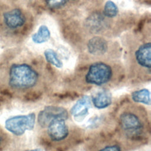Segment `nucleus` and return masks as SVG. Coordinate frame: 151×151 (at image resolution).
<instances>
[{
  "instance_id": "obj_8",
  "label": "nucleus",
  "mask_w": 151,
  "mask_h": 151,
  "mask_svg": "<svg viewBox=\"0 0 151 151\" xmlns=\"http://www.w3.org/2000/svg\"><path fill=\"white\" fill-rule=\"evenodd\" d=\"M57 117L68 119L69 113L66 109L63 107L56 106H46L37 115V118H36L37 125L40 129H42L50 120Z\"/></svg>"
},
{
  "instance_id": "obj_7",
  "label": "nucleus",
  "mask_w": 151,
  "mask_h": 151,
  "mask_svg": "<svg viewBox=\"0 0 151 151\" xmlns=\"http://www.w3.org/2000/svg\"><path fill=\"white\" fill-rule=\"evenodd\" d=\"M136 65L143 71L145 76L150 79L151 69V44L149 41L140 45L134 52Z\"/></svg>"
},
{
  "instance_id": "obj_5",
  "label": "nucleus",
  "mask_w": 151,
  "mask_h": 151,
  "mask_svg": "<svg viewBox=\"0 0 151 151\" xmlns=\"http://www.w3.org/2000/svg\"><path fill=\"white\" fill-rule=\"evenodd\" d=\"M83 151H130L114 132H99L84 142Z\"/></svg>"
},
{
  "instance_id": "obj_13",
  "label": "nucleus",
  "mask_w": 151,
  "mask_h": 151,
  "mask_svg": "<svg viewBox=\"0 0 151 151\" xmlns=\"http://www.w3.org/2000/svg\"><path fill=\"white\" fill-rule=\"evenodd\" d=\"M86 25L91 31L94 32H100L106 26L104 16L98 13L92 14L87 19Z\"/></svg>"
},
{
  "instance_id": "obj_1",
  "label": "nucleus",
  "mask_w": 151,
  "mask_h": 151,
  "mask_svg": "<svg viewBox=\"0 0 151 151\" xmlns=\"http://www.w3.org/2000/svg\"><path fill=\"white\" fill-rule=\"evenodd\" d=\"M114 133L131 151L146 144L150 137V116L142 105L125 100L113 114Z\"/></svg>"
},
{
  "instance_id": "obj_17",
  "label": "nucleus",
  "mask_w": 151,
  "mask_h": 151,
  "mask_svg": "<svg viewBox=\"0 0 151 151\" xmlns=\"http://www.w3.org/2000/svg\"><path fill=\"white\" fill-rule=\"evenodd\" d=\"M119 9L116 4L111 0H108L104 4L103 15L109 18H112L117 16Z\"/></svg>"
},
{
  "instance_id": "obj_19",
  "label": "nucleus",
  "mask_w": 151,
  "mask_h": 151,
  "mask_svg": "<svg viewBox=\"0 0 151 151\" xmlns=\"http://www.w3.org/2000/svg\"><path fill=\"white\" fill-rule=\"evenodd\" d=\"M2 142H3V136L2 134L0 133V149H1V146H2Z\"/></svg>"
},
{
  "instance_id": "obj_16",
  "label": "nucleus",
  "mask_w": 151,
  "mask_h": 151,
  "mask_svg": "<svg viewBox=\"0 0 151 151\" xmlns=\"http://www.w3.org/2000/svg\"><path fill=\"white\" fill-rule=\"evenodd\" d=\"M44 54L45 58L48 63L58 68L63 67V63L54 50L50 48L47 49L44 51Z\"/></svg>"
},
{
  "instance_id": "obj_18",
  "label": "nucleus",
  "mask_w": 151,
  "mask_h": 151,
  "mask_svg": "<svg viewBox=\"0 0 151 151\" xmlns=\"http://www.w3.org/2000/svg\"><path fill=\"white\" fill-rule=\"evenodd\" d=\"M68 0H47V5L51 8H57L64 5Z\"/></svg>"
},
{
  "instance_id": "obj_15",
  "label": "nucleus",
  "mask_w": 151,
  "mask_h": 151,
  "mask_svg": "<svg viewBox=\"0 0 151 151\" xmlns=\"http://www.w3.org/2000/svg\"><path fill=\"white\" fill-rule=\"evenodd\" d=\"M51 36L48 28L45 25H41L37 32L32 35V40L35 44H42L48 41Z\"/></svg>"
},
{
  "instance_id": "obj_20",
  "label": "nucleus",
  "mask_w": 151,
  "mask_h": 151,
  "mask_svg": "<svg viewBox=\"0 0 151 151\" xmlns=\"http://www.w3.org/2000/svg\"><path fill=\"white\" fill-rule=\"evenodd\" d=\"M25 151H40V150H38V149H30V150H27Z\"/></svg>"
},
{
  "instance_id": "obj_2",
  "label": "nucleus",
  "mask_w": 151,
  "mask_h": 151,
  "mask_svg": "<svg viewBox=\"0 0 151 151\" xmlns=\"http://www.w3.org/2000/svg\"><path fill=\"white\" fill-rule=\"evenodd\" d=\"M66 119L57 117L40 129V140L48 149H64L74 145L81 136V130L70 125Z\"/></svg>"
},
{
  "instance_id": "obj_4",
  "label": "nucleus",
  "mask_w": 151,
  "mask_h": 151,
  "mask_svg": "<svg viewBox=\"0 0 151 151\" xmlns=\"http://www.w3.org/2000/svg\"><path fill=\"white\" fill-rule=\"evenodd\" d=\"M119 77L111 64L104 61H96L87 67L83 81L86 85L104 87L110 86L118 80Z\"/></svg>"
},
{
  "instance_id": "obj_21",
  "label": "nucleus",
  "mask_w": 151,
  "mask_h": 151,
  "mask_svg": "<svg viewBox=\"0 0 151 151\" xmlns=\"http://www.w3.org/2000/svg\"></svg>"
},
{
  "instance_id": "obj_9",
  "label": "nucleus",
  "mask_w": 151,
  "mask_h": 151,
  "mask_svg": "<svg viewBox=\"0 0 151 151\" xmlns=\"http://www.w3.org/2000/svg\"><path fill=\"white\" fill-rule=\"evenodd\" d=\"M91 104L90 97L84 95L72 106L70 110V114L76 122H80L88 114Z\"/></svg>"
},
{
  "instance_id": "obj_14",
  "label": "nucleus",
  "mask_w": 151,
  "mask_h": 151,
  "mask_svg": "<svg viewBox=\"0 0 151 151\" xmlns=\"http://www.w3.org/2000/svg\"><path fill=\"white\" fill-rule=\"evenodd\" d=\"M131 100L137 104L150 105V92L147 88L136 90L131 93Z\"/></svg>"
},
{
  "instance_id": "obj_10",
  "label": "nucleus",
  "mask_w": 151,
  "mask_h": 151,
  "mask_svg": "<svg viewBox=\"0 0 151 151\" xmlns=\"http://www.w3.org/2000/svg\"><path fill=\"white\" fill-rule=\"evenodd\" d=\"M87 48L90 54L94 57H101L107 52L108 44L104 38L96 36L88 40Z\"/></svg>"
},
{
  "instance_id": "obj_6",
  "label": "nucleus",
  "mask_w": 151,
  "mask_h": 151,
  "mask_svg": "<svg viewBox=\"0 0 151 151\" xmlns=\"http://www.w3.org/2000/svg\"><path fill=\"white\" fill-rule=\"evenodd\" d=\"M36 122L34 113L28 114L17 115L7 119L5 122L6 129L17 136H21L27 130L34 129Z\"/></svg>"
},
{
  "instance_id": "obj_12",
  "label": "nucleus",
  "mask_w": 151,
  "mask_h": 151,
  "mask_svg": "<svg viewBox=\"0 0 151 151\" xmlns=\"http://www.w3.org/2000/svg\"><path fill=\"white\" fill-rule=\"evenodd\" d=\"M4 22L10 28H17L24 25L25 18L19 9H14L5 12L3 15Z\"/></svg>"
},
{
  "instance_id": "obj_11",
  "label": "nucleus",
  "mask_w": 151,
  "mask_h": 151,
  "mask_svg": "<svg viewBox=\"0 0 151 151\" xmlns=\"http://www.w3.org/2000/svg\"><path fill=\"white\" fill-rule=\"evenodd\" d=\"M91 98V104L99 110L104 109L112 103V95L107 89H102L92 94Z\"/></svg>"
},
{
  "instance_id": "obj_3",
  "label": "nucleus",
  "mask_w": 151,
  "mask_h": 151,
  "mask_svg": "<svg viewBox=\"0 0 151 151\" xmlns=\"http://www.w3.org/2000/svg\"><path fill=\"white\" fill-rule=\"evenodd\" d=\"M41 76L32 66L26 64H14L9 71V85L14 89L24 91V100H34L42 93L38 89L41 85Z\"/></svg>"
}]
</instances>
